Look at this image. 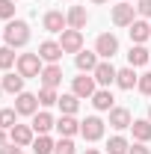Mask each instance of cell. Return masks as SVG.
<instances>
[{
    "instance_id": "1",
    "label": "cell",
    "mask_w": 151,
    "mask_h": 154,
    "mask_svg": "<svg viewBox=\"0 0 151 154\" xmlns=\"http://www.w3.org/2000/svg\"><path fill=\"white\" fill-rule=\"evenodd\" d=\"M3 38H6V45L9 48H24L27 42H30V24L27 21H6V30H3Z\"/></svg>"
},
{
    "instance_id": "2",
    "label": "cell",
    "mask_w": 151,
    "mask_h": 154,
    "mask_svg": "<svg viewBox=\"0 0 151 154\" xmlns=\"http://www.w3.org/2000/svg\"><path fill=\"white\" fill-rule=\"evenodd\" d=\"M18 74L27 80V77H39L42 74V57L39 54H21L18 57Z\"/></svg>"
},
{
    "instance_id": "3",
    "label": "cell",
    "mask_w": 151,
    "mask_h": 154,
    "mask_svg": "<svg viewBox=\"0 0 151 154\" xmlns=\"http://www.w3.org/2000/svg\"><path fill=\"white\" fill-rule=\"evenodd\" d=\"M136 21V6H131L128 0H119L113 6V24L116 27H131Z\"/></svg>"
},
{
    "instance_id": "4",
    "label": "cell",
    "mask_w": 151,
    "mask_h": 154,
    "mask_svg": "<svg viewBox=\"0 0 151 154\" xmlns=\"http://www.w3.org/2000/svg\"><path fill=\"white\" fill-rule=\"evenodd\" d=\"M95 54L104 57V59H113L116 54H119V38H116L113 33H101L98 42H95Z\"/></svg>"
},
{
    "instance_id": "5",
    "label": "cell",
    "mask_w": 151,
    "mask_h": 154,
    "mask_svg": "<svg viewBox=\"0 0 151 154\" xmlns=\"http://www.w3.org/2000/svg\"><path fill=\"white\" fill-rule=\"evenodd\" d=\"M59 48H62L65 54H80V51H83V33H80V30H62Z\"/></svg>"
},
{
    "instance_id": "6",
    "label": "cell",
    "mask_w": 151,
    "mask_h": 154,
    "mask_svg": "<svg viewBox=\"0 0 151 154\" xmlns=\"http://www.w3.org/2000/svg\"><path fill=\"white\" fill-rule=\"evenodd\" d=\"M80 134L86 142H95V139H101L104 136V122L98 119V116H89L86 122H80Z\"/></svg>"
},
{
    "instance_id": "7",
    "label": "cell",
    "mask_w": 151,
    "mask_h": 154,
    "mask_svg": "<svg viewBox=\"0 0 151 154\" xmlns=\"http://www.w3.org/2000/svg\"><path fill=\"white\" fill-rule=\"evenodd\" d=\"M15 110L21 116H36L39 113V95H30V92H21L15 98Z\"/></svg>"
},
{
    "instance_id": "8",
    "label": "cell",
    "mask_w": 151,
    "mask_h": 154,
    "mask_svg": "<svg viewBox=\"0 0 151 154\" xmlns=\"http://www.w3.org/2000/svg\"><path fill=\"white\" fill-rule=\"evenodd\" d=\"M116 71L113 68V62L110 59H104V62H98V68L92 71V77H95V83H101V86H110V83H116Z\"/></svg>"
},
{
    "instance_id": "9",
    "label": "cell",
    "mask_w": 151,
    "mask_h": 154,
    "mask_svg": "<svg viewBox=\"0 0 151 154\" xmlns=\"http://www.w3.org/2000/svg\"><path fill=\"white\" fill-rule=\"evenodd\" d=\"M71 92H74L77 98H92V95H95V77H89V74L74 77V83H71Z\"/></svg>"
},
{
    "instance_id": "10",
    "label": "cell",
    "mask_w": 151,
    "mask_h": 154,
    "mask_svg": "<svg viewBox=\"0 0 151 154\" xmlns=\"http://www.w3.org/2000/svg\"><path fill=\"white\" fill-rule=\"evenodd\" d=\"M42 24H45V30H48V33H62V30L68 27V18H65L62 12H57V9H51V12L45 15Z\"/></svg>"
},
{
    "instance_id": "11",
    "label": "cell",
    "mask_w": 151,
    "mask_h": 154,
    "mask_svg": "<svg viewBox=\"0 0 151 154\" xmlns=\"http://www.w3.org/2000/svg\"><path fill=\"white\" fill-rule=\"evenodd\" d=\"M36 54H39V57H42V59H45V62H59L65 51L59 48V42H42V45H39V51H36Z\"/></svg>"
},
{
    "instance_id": "12",
    "label": "cell",
    "mask_w": 151,
    "mask_h": 154,
    "mask_svg": "<svg viewBox=\"0 0 151 154\" xmlns=\"http://www.w3.org/2000/svg\"><path fill=\"white\" fill-rule=\"evenodd\" d=\"M9 139L15 142V145H33V128L30 125H15L12 131H9Z\"/></svg>"
},
{
    "instance_id": "13",
    "label": "cell",
    "mask_w": 151,
    "mask_h": 154,
    "mask_svg": "<svg viewBox=\"0 0 151 154\" xmlns=\"http://www.w3.org/2000/svg\"><path fill=\"white\" fill-rule=\"evenodd\" d=\"M42 83L45 86H51V89H57L59 83H62V68H59V62H51L48 68H42Z\"/></svg>"
},
{
    "instance_id": "14",
    "label": "cell",
    "mask_w": 151,
    "mask_h": 154,
    "mask_svg": "<svg viewBox=\"0 0 151 154\" xmlns=\"http://www.w3.org/2000/svg\"><path fill=\"white\" fill-rule=\"evenodd\" d=\"M110 125H113L116 131H125V128H131V125H133L131 110H125V107H113V110H110Z\"/></svg>"
},
{
    "instance_id": "15",
    "label": "cell",
    "mask_w": 151,
    "mask_h": 154,
    "mask_svg": "<svg viewBox=\"0 0 151 154\" xmlns=\"http://www.w3.org/2000/svg\"><path fill=\"white\" fill-rule=\"evenodd\" d=\"M74 62H77V68H80L83 74H92L95 68H98V54H95V51H80L74 57Z\"/></svg>"
},
{
    "instance_id": "16",
    "label": "cell",
    "mask_w": 151,
    "mask_h": 154,
    "mask_svg": "<svg viewBox=\"0 0 151 154\" xmlns=\"http://www.w3.org/2000/svg\"><path fill=\"white\" fill-rule=\"evenodd\" d=\"M65 18H68V27H71V30H83V27L89 24V12H86L83 6H71Z\"/></svg>"
},
{
    "instance_id": "17",
    "label": "cell",
    "mask_w": 151,
    "mask_h": 154,
    "mask_svg": "<svg viewBox=\"0 0 151 154\" xmlns=\"http://www.w3.org/2000/svg\"><path fill=\"white\" fill-rule=\"evenodd\" d=\"M30 128H33L39 136H45L51 128H57V122H54V116H51V113H36V116H33V125H30Z\"/></svg>"
},
{
    "instance_id": "18",
    "label": "cell",
    "mask_w": 151,
    "mask_h": 154,
    "mask_svg": "<svg viewBox=\"0 0 151 154\" xmlns=\"http://www.w3.org/2000/svg\"><path fill=\"white\" fill-rule=\"evenodd\" d=\"M0 86H3V92H12V95H21L24 92V77L21 74H3V80H0Z\"/></svg>"
},
{
    "instance_id": "19",
    "label": "cell",
    "mask_w": 151,
    "mask_h": 154,
    "mask_svg": "<svg viewBox=\"0 0 151 154\" xmlns=\"http://www.w3.org/2000/svg\"><path fill=\"white\" fill-rule=\"evenodd\" d=\"M57 131H59V136H74V134H80V122L74 116H62L57 122Z\"/></svg>"
},
{
    "instance_id": "20",
    "label": "cell",
    "mask_w": 151,
    "mask_h": 154,
    "mask_svg": "<svg viewBox=\"0 0 151 154\" xmlns=\"http://www.w3.org/2000/svg\"><path fill=\"white\" fill-rule=\"evenodd\" d=\"M128 62H131V68H136V65H145V62H151V51H145L142 45H133L131 54H128Z\"/></svg>"
},
{
    "instance_id": "21",
    "label": "cell",
    "mask_w": 151,
    "mask_h": 154,
    "mask_svg": "<svg viewBox=\"0 0 151 154\" xmlns=\"http://www.w3.org/2000/svg\"><path fill=\"white\" fill-rule=\"evenodd\" d=\"M128 33H131V38L136 42V45H142V42L151 36V24H145V21H133Z\"/></svg>"
},
{
    "instance_id": "22",
    "label": "cell",
    "mask_w": 151,
    "mask_h": 154,
    "mask_svg": "<svg viewBox=\"0 0 151 154\" xmlns=\"http://www.w3.org/2000/svg\"><path fill=\"white\" fill-rule=\"evenodd\" d=\"M113 92H110V89H98V92H95L92 95V104H95V110H113Z\"/></svg>"
},
{
    "instance_id": "23",
    "label": "cell",
    "mask_w": 151,
    "mask_h": 154,
    "mask_svg": "<svg viewBox=\"0 0 151 154\" xmlns=\"http://www.w3.org/2000/svg\"><path fill=\"white\" fill-rule=\"evenodd\" d=\"M59 110H62V116H74L77 113V107H80V98L71 92V95H59Z\"/></svg>"
},
{
    "instance_id": "24",
    "label": "cell",
    "mask_w": 151,
    "mask_h": 154,
    "mask_svg": "<svg viewBox=\"0 0 151 154\" xmlns=\"http://www.w3.org/2000/svg\"><path fill=\"white\" fill-rule=\"evenodd\" d=\"M133 136H136V142H148L151 139V122L148 119H139V122H133Z\"/></svg>"
},
{
    "instance_id": "25",
    "label": "cell",
    "mask_w": 151,
    "mask_h": 154,
    "mask_svg": "<svg viewBox=\"0 0 151 154\" xmlns=\"http://www.w3.org/2000/svg\"><path fill=\"white\" fill-rule=\"evenodd\" d=\"M116 83H119V89H133V86L139 83V77L133 74V68H122V71L116 74Z\"/></svg>"
},
{
    "instance_id": "26",
    "label": "cell",
    "mask_w": 151,
    "mask_h": 154,
    "mask_svg": "<svg viewBox=\"0 0 151 154\" xmlns=\"http://www.w3.org/2000/svg\"><path fill=\"white\" fill-rule=\"evenodd\" d=\"M15 125H18V110H15V107L0 110V128H3V131H12Z\"/></svg>"
},
{
    "instance_id": "27",
    "label": "cell",
    "mask_w": 151,
    "mask_h": 154,
    "mask_svg": "<svg viewBox=\"0 0 151 154\" xmlns=\"http://www.w3.org/2000/svg\"><path fill=\"white\" fill-rule=\"evenodd\" d=\"M107 151H110V154H128V151H131V145H128L125 136H113V139L107 142Z\"/></svg>"
},
{
    "instance_id": "28",
    "label": "cell",
    "mask_w": 151,
    "mask_h": 154,
    "mask_svg": "<svg viewBox=\"0 0 151 154\" xmlns=\"http://www.w3.org/2000/svg\"><path fill=\"white\" fill-rule=\"evenodd\" d=\"M57 101H59L57 89H51V86H42V92H39V104H42V107H54Z\"/></svg>"
},
{
    "instance_id": "29",
    "label": "cell",
    "mask_w": 151,
    "mask_h": 154,
    "mask_svg": "<svg viewBox=\"0 0 151 154\" xmlns=\"http://www.w3.org/2000/svg\"><path fill=\"white\" fill-rule=\"evenodd\" d=\"M33 151L36 154H54V142H51V136H39L36 142H33Z\"/></svg>"
},
{
    "instance_id": "30",
    "label": "cell",
    "mask_w": 151,
    "mask_h": 154,
    "mask_svg": "<svg viewBox=\"0 0 151 154\" xmlns=\"http://www.w3.org/2000/svg\"><path fill=\"white\" fill-rule=\"evenodd\" d=\"M12 65H15V48L6 45V48H0V68L6 71V68H12Z\"/></svg>"
},
{
    "instance_id": "31",
    "label": "cell",
    "mask_w": 151,
    "mask_h": 154,
    "mask_svg": "<svg viewBox=\"0 0 151 154\" xmlns=\"http://www.w3.org/2000/svg\"><path fill=\"white\" fill-rule=\"evenodd\" d=\"M54 154H74V142H71V136H62L57 145H54Z\"/></svg>"
},
{
    "instance_id": "32",
    "label": "cell",
    "mask_w": 151,
    "mask_h": 154,
    "mask_svg": "<svg viewBox=\"0 0 151 154\" xmlns=\"http://www.w3.org/2000/svg\"><path fill=\"white\" fill-rule=\"evenodd\" d=\"M0 18L3 21L15 18V3H12V0H0Z\"/></svg>"
},
{
    "instance_id": "33",
    "label": "cell",
    "mask_w": 151,
    "mask_h": 154,
    "mask_svg": "<svg viewBox=\"0 0 151 154\" xmlns=\"http://www.w3.org/2000/svg\"><path fill=\"white\" fill-rule=\"evenodd\" d=\"M136 89H139L142 95H151V71H148V74H142V77H139V83H136Z\"/></svg>"
},
{
    "instance_id": "34",
    "label": "cell",
    "mask_w": 151,
    "mask_h": 154,
    "mask_svg": "<svg viewBox=\"0 0 151 154\" xmlns=\"http://www.w3.org/2000/svg\"><path fill=\"white\" fill-rule=\"evenodd\" d=\"M136 12H139L142 18H151V0H139V6H136Z\"/></svg>"
},
{
    "instance_id": "35",
    "label": "cell",
    "mask_w": 151,
    "mask_h": 154,
    "mask_svg": "<svg viewBox=\"0 0 151 154\" xmlns=\"http://www.w3.org/2000/svg\"><path fill=\"white\" fill-rule=\"evenodd\" d=\"M0 154H24V148H21V145H15V142H6V145L0 148Z\"/></svg>"
},
{
    "instance_id": "36",
    "label": "cell",
    "mask_w": 151,
    "mask_h": 154,
    "mask_svg": "<svg viewBox=\"0 0 151 154\" xmlns=\"http://www.w3.org/2000/svg\"><path fill=\"white\" fill-rule=\"evenodd\" d=\"M128 154H151V148L145 145V142H136V145H131V151Z\"/></svg>"
},
{
    "instance_id": "37",
    "label": "cell",
    "mask_w": 151,
    "mask_h": 154,
    "mask_svg": "<svg viewBox=\"0 0 151 154\" xmlns=\"http://www.w3.org/2000/svg\"><path fill=\"white\" fill-rule=\"evenodd\" d=\"M3 145H6V131L0 128V148H3Z\"/></svg>"
},
{
    "instance_id": "38",
    "label": "cell",
    "mask_w": 151,
    "mask_h": 154,
    "mask_svg": "<svg viewBox=\"0 0 151 154\" xmlns=\"http://www.w3.org/2000/svg\"><path fill=\"white\" fill-rule=\"evenodd\" d=\"M83 154H101V151H98V148H86Z\"/></svg>"
},
{
    "instance_id": "39",
    "label": "cell",
    "mask_w": 151,
    "mask_h": 154,
    "mask_svg": "<svg viewBox=\"0 0 151 154\" xmlns=\"http://www.w3.org/2000/svg\"><path fill=\"white\" fill-rule=\"evenodd\" d=\"M92 3H98V6H101V3H107V0H92Z\"/></svg>"
},
{
    "instance_id": "40",
    "label": "cell",
    "mask_w": 151,
    "mask_h": 154,
    "mask_svg": "<svg viewBox=\"0 0 151 154\" xmlns=\"http://www.w3.org/2000/svg\"><path fill=\"white\" fill-rule=\"evenodd\" d=\"M148 122H151V107H148Z\"/></svg>"
},
{
    "instance_id": "41",
    "label": "cell",
    "mask_w": 151,
    "mask_h": 154,
    "mask_svg": "<svg viewBox=\"0 0 151 154\" xmlns=\"http://www.w3.org/2000/svg\"><path fill=\"white\" fill-rule=\"evenodd\" d=\"M0 95H3V86H0Z\"/></svg>"
}]
</instances>
